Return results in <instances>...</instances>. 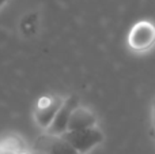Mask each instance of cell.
<instances>
[{"label": "cell", "mask_w": 155, "mask_h": 154, "mask_svg": "<svg viewBox=\"0 0 155 154\" xmlns=\"http://www.w3.org/2000/svg\"><path fill=\"white\" fill-rule=\"evenodd\" d=\"M153 40H154V29L147 23L139 25L137 27H135L131 34L132 46H136V48L147 46Z\"/></svg>", "instance_id": "cell-6"}, {"label": "cell", "mask_w": 155, "mask_h": 154, "mask_svg": "<svg viewBox=\"0 0 155 154\" xmlns=\"http://www.w3.org/2000/svg\"><path fill=\"white\" fill-rule=\"evenodd\" d=\"M153 120H154V126H155V100L153 104Z\"/></svg>", "instance_id": "cell-8"}, {"label": "cell", "mask_w": 155, "mask_h": 154, "mask_svg": "<svg viewBox=\"0 0 155 154\" xmlns=\"http://www.w3.org/2000/svg\"><path fill=\"white\" fill-rule=\"evenodd\" d=\"M33 150H44L54 154H79L63 135H53L48 132L41 135L35 141Z\"/></svg>", "instance_id": "cell-3"}, {"label": "cell", "mask_w": 155, "mask_h": 154, "mask_svg": "<svg viewBox=\"0 0 155 154\" xmlns=\"http://www.w3.org/2000/svg\"><path fill=\"white\" fill-rule=\"evenodd\" d=\"M64 100L57 95H46L38 100L37 105L34 108V120L41 128L46 130L53 122L57 111L63 105Z\"/></svg>", "instance_id": "cell-2"}, {"label": "cell", "mask_w": 155, "mask_h": 154, "mask_svg": "<svg viewBox=\"0 0 155 154\" xmlns=\"http://www.w3.org/2000/svg\"><path fill=\"white\" fill-rule=\"evenodd\" d=\"M7 2H8V0H0V8H2L3 5H4L5 3H7Z\"/></svg>", "instance_id": "cell-9"}, {"label": "cell", "mask_w": 155, "mask_h": 154, "mask_svg": "<svg viewBox=\"0 0 155 154\" xmlns=\"http://www.w3.org/2000/svg\"><path fill=\"white\" fill-rule=\"evenodd\" d=\"M78 105H79V98H78L76 95H70L68 98H65L63 105L60 106V109L57 111L53 122H52L51 126L45 130L46 132L53 134V135H63V134L67 131L71 113H72V111Z\"/></svg>", "instance_id": "cell-4"}, {"label": "cell", "mask_w": 155, "mask_h": 154, "mask_svg": "<svg viewBox=\"0 0 155 154\" xmlns=\"http://www.w3.org/2000/svg\"><path fill=\"white\" fill-rule=\"evenodd\" d=\"M95 124H97V119L93 112L83 108V106H80V105H78L72 111V113H71L67 131H75V130L95 127Z\"/></svg>", "instance_id": "cell-5"}, {"label": "cell", "mask_w": 155, "mask_h": 154, "mask_svg": "<svg viewBox=\"0 0 155 154\" xmlns=\"http://www.w3.org/2000/svg\"><path fill=\"white\" fill-rule=\"evenodd\" d=\"M33 154H54L51 152H44V150H33Z\"/></svg>", "instance_id": "cell-7"}, {"label": "cell", "mask_w": 155, "mask_h": 154, "mask_svg": "<svg viewBox=\"0 0 155 154\" xmlns=\"http://www.w3.org/2000/svg\"><path fill=\"white\" fill-rule=\"evenodd\" d=\"M63 136L75 147V150L79 154L88 153L104 141V134L97 127L83 128V130L75 131H65L63 134Z\"/></svg>", "instance_id": "cell-1"}]
</instances>
